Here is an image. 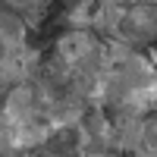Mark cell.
Segmentation results:
<instances>
[{"label": "cell", "instance_id": "1", "mask_svg": "<svg viewBox=\"0 0 157 157\" xmlns=\"http://www.w3.org/2000/svg\"><path fill=\"white\" fill-rule=\"evenodd\" d=\"M154 50H157V44H154Z\"/></svg>", "mask_w": 157, "mask_h": 157}]
</instances>
